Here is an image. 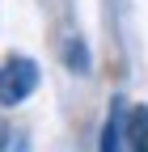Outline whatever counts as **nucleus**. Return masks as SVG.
Here are the masks:
<instances>
[{
	"mask_svg": "<svg viewBox=\"0 0 148 152\" xmlns=\"http://www.w3.org/2000/svg\"><path fill=\"white\" fill-rule=\"evenodd\" d=\"M34 89H38V64H34V59L13 55V59L0 64V106H4V110L21 106Z\"/></svg>",
	"mask_w": 148,
	"mask_h": 152,
	"instance_id": "nucleus-1",
	"label": "nucleus"
},
{
	"mask_svg": "<svg viewBox=\"0 0 148 152\" xmlns=\"http://www.w3.org/2000/svg\"><path fill=\"white\" fill-rule=\"evenodd\" d=\"M123 135H127V148L131 152H148V106H136L131 114H127Z\"/></svg>",
	"mask_w": 148,
	"mask_h": 152,
	"instance_id": "nucleus-2",
	"label": "nucleus"
},
{
	"mask_svg": "<svg viewBox=\"0 0 148 152\" xmlns=\"http://www.w3.org/2000/svg\"><path fill=\"white\" fill-rule=\"evenodd\" d=\"M119 140H123V114H119V106H114V110H110V118L102 123L97 152H119Z\"/></svg>",
	"mask_w": 148,
	"mask_h": 152,
	"instance_id": "nucleus-3",
	"label": "nucleus"
},
{
	"mask_svg": "<svg viewBox=\"0 0 148 152\" xmlns=\"http://www.w3.org/2000/svg\"><path fill=\"white\" fill-rule=\"evenodd\" d=\"M64 64H68L72 72H89V51H85V42H81V38H72V42H68Z\"/></svg>",
	"mask_w": 148,
	"mask_h": 152,
	"instance_id": "nucleus-4",
	"label": "nucleus"
},
{
	"mask_svg": "<svg viewBox=\"0 0 148 152\" xmlns=\"http://www.w3.org/2000/svg\"><path fill=\"white\" fill-rule=\"evenodd\" d=\"M0 148H9V123L0 118Z\"/></svg>",
	"mask_w": 148,
	"mask_h": 152,
	"instance_id": "nucleus-5",
	"label": "nucleus"
}]
</instances>
